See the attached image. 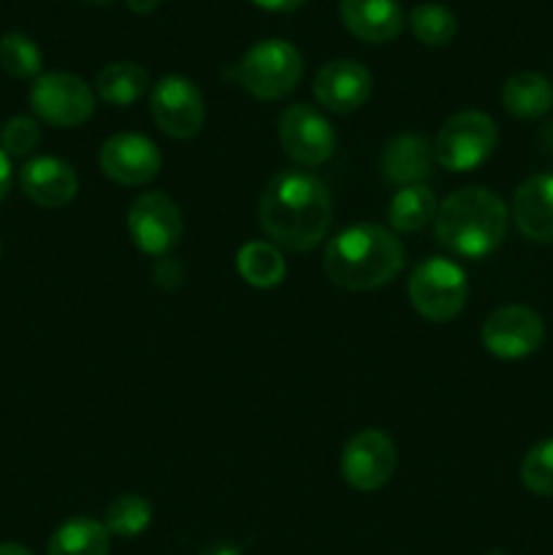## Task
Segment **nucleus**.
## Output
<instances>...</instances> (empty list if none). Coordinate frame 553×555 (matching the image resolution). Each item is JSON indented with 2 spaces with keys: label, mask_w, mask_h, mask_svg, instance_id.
Segmentation results:
<instances>
[{
  "label": "nucleus",
  "mask_w": 553,
  "mask_h": 555,
  "mask_svg": "<svg viewBox=\"0 0 553 555\" xmlns=\"http://www.w3.org/2000/svg\"><path fill=\"white\" fill-rule=\"evenodd\" d=\"M520 482L535 496L553 499V439H542L520 461Z\"/></svg>",
  "instance_id": "bb28decb"
},
{
  "label": "nucleus",
  "mask_w": 553,
  "mask_h": 555,
  "mask_svg": "<svg viewBox=\"0 0 553 555\" xmlns=\"http://www.w3.org/2000/svg\"><path fill=\"white\" fill-rule=\"evenodd\" d=\"M87 3H95V5H103V3H112V0H87Z\"/></svg>",
  "instance_id": "72a5a7b5"
},
{
  "label": "nucleus",
  "mask_w": 553,
  "mask_h": 555,
  "mask_svg": "<svg viewBox=\"0 0 553 555\" xmlns=\"http://www.w3.org/2000/svg\"><path fill=\"white\" fill-rule=\"evenodd\" d=\"M11 182H14V171H11V157L0 150V201L9 195Z\"/></svg>",
  "instance_id": "c85d7f7f"
},
{
  "label": "nucleus",
  "mask_w": 553,
  "mask_h": 555,
  "mask_svg": "<svg viewBox=\"0 0 553 555\" xmlns=\"http://www.w3.org/2000/svg\"><path fill=\"white\" fill-rule=\"evenodd\" d=\"M342 477L356 491H377L394 477L396 469V448L388 434L377 428L358 431L350 442L345 444L339 459Z\"/></svg>",
  "instance_id": "9b49d317"
},
{
  "label": "nucleus",
  "mask_w": 553,
  "mask_h": 555,
  "mask_svg": "<svg viewBox=\"0 0 553 555\" xmlns=\"http://www.w3.org/2000/svg\"><path fill=\"white\" fill-rule=\"evenodd\" d=\"M304 74V60L291 41L269 38L244 52L236 65V79L249 95L260 101H276L296 90Z\"/></svg>",
  "instance_id": "20e7f679"
},
{
  "label": "nucleus",
  "mask_w": 553,
  "mask_h": 555,
  "mask_svg": "<svg viewBox=\"0 0 553 555\" xmlns=\"http://www.w3.org/2000/svg\"><path fill=\"white\" fill-rule=\"evenodd\" d=\"M499 130L486 112H459L439 128L434 157L442 168L466 173L483 166L497 150Z\"/></svg>",
  "instance_id": "423d86ee"
},
{
  "label": "nucleus",
  "mask_w": 553,
  "mask_h": 555,
  "mask_svg": "<svg viewBox=\"0 0 553 555\" xmlns=\"http://www.w3.org/2000/svg\"><path fill=\"white\" fill-rule=\"evenodd\" d=\"M437 198H434V193L428 188H423V184L401 188L388 206L390 228L396 233L423 231L437 217Z\"/></svg>",
  "instance_id": "412c9836"
},
{
  "label": "nucleus",
  "mask_w": 553,
  "mask_h": 555,
  "mask_svg": "<svg viewBox=\"0 0 553 555\" xmlns=\"http://www.w3.org/2000/svg\"><path fill=\"white\" fill-rule=\"evenodd\" d=\"M152 524V504L146 502L139 493H125V496H117L106 507V518H103V526H106L108 534L114 537H139L141 531L150 529Z\"/></svg>",
  "instance_id": "393cba45"
},
{
  "label": "nucleus",
  "mask_w": 553,
  "mask_h": 555,
  "mask_svg": "<svg viewBox=\"0 0 553 555\" xmlns=\"http://www.w3.org/2000/svg\"><path fill=\"white\" fill-rule=\"evenodd\" d=\"M510 211L497 193L486 188H461L439 204L434 217L437 242L459 258L480 260L507 236Z\"/></svg>",
  "instance_id": "7ed1b4c3"
},
{
  "label": "nucleus",
  "mask_w": 553,
  "mask_h": 555,
  "mask_svg": "<svg viewBox=\"0 0 553 555\" xmlns=\"http://www.w3.org/2000/svg\"><path fill=\"white\" fill-rule=\"evenodd\" d=\"M150 112L157 128L171 139H190L204 128V98L184 76H163L152 87Z\"/></svg>",
  "instance_id": "f8f14e48"
},
{
  "label": "nucleus",
  "mask_w": 553,
  "mask_h": 555,
  "mask_svg": "<svg viewBox=\"0 0 553 555\" xmlns=\"http://www.w3.org/2000/svg\"><path fill=\"white\" fill-rule=\"evenodd\" d=\"M128 233L144 255L166 258L182 242V211L160 190L141 193L128 209Z\"/></svg>",
  "instance_id": "6e6552de"
},
{
  "label": "nucleus",
  "mask_w": 553,
  "mask_h": 555,
  "mask_svg": "<svg viewBox=\"0 0 553 555\" xmlns=\"http://www.w3.org/2000/svg\"><path fill=\"white\" fill-rule=\"evenodd\" d=\"M412 307L428 323H450L459 318L464 309L466 296H470V282H466L464 269L448 258H428L410 274Z\"/></svg>",
  "instance_id": "39448f33"
},
{
  "label": "nucleus",
  "mask_w": 553,
  "mask_h": 555,
  "mask_svg": "<svg viewBox=\"0 0 553 555\" xmlns=\"http://www.w3.org/2000/svg\"><path fill=\"white\" fill-rule=\"evenodd\" d=\"M312 90L323 108L350 114L361 108L372 95V74L356 60H331L314 76Z\"/></svg>",
  "instance_id": "4468645a"
},
{
  "label": "nucleus",
  "mask_w": 553,
  "mask_h": 555,
  "mask_svg": "<svg viewBox=\"0 0 553 555\" xmlns=\"http://www.w3.org/2000/svg\"><path fill=\"white\" fill-rule=\"evenodd\" d=\"M339 16L347 30L366 43H388L404 27L399 0H339Z\"/></svg>",
  "instance_id": "f3484780"
},
{
  "label": "nucleus",
  "mask_w": 553,
  "mask_h": 555,
  "mask_svg": "<svg viewBox=\"0 0 553 555\" xmlns=\"http://www.w3.org/2000/svg\"><path fill=\"white\" fill-rule=\"evenodd\" d=\"M0 555H33V553L27 551V547L16 545V542H3V545H0Z\"/></svg>",
  "instance_id": "2f4dec72"
},
{
  "label": "nucleus",
  "mask_w": 553,
  "mask_h": 555,
  "mask_svg": "<svg viewBox=\"0 0 553 555\" xmlns=\"http://www.w3.org/2000/svg\"><path fill=\"white\" fill-rule=\"evenodd\" d=\"M0 255H3V244H0Z\"/></svg>",
  "instance_id": "c9c22d12"
},
{
  "label": "nucleus",
  "mask_w": 553,
  "mask_h": 555,
  "mask_svg": "<svg viewBox=\"0 0 553 555\" xmlns=\"http://www.w3.org/2000/svg\"><path fill=\"white\" fill-rule=\"evenodd\" d=\"M280 133L282 150L298 166L314 168L329 160L336 150V133L329 119L309 103H293L280 114Z\"/></svg>",
  "instance_id": "9d476101"
},
{
  "label": "nucleus",
  "mask_w": 553,
  "mask_h": 555,
  "mask_svg": "<svg viewBox=\"0 0 553 555\" xmlns=\"http://www.w3.org/2000/svg\"><path fill=\"white\" fill-rule=\"evenodd\" d=\"M108 531L95 518H70L49 540V555H108Z\"/></svg>",
  "instance_id": "aec40b11"
},
{
  "label": "nucleus",
  "mask_w": 553,
  "mask_h": 555,
  "mask_svg": "<svg viewBox=\"0 0 553 555\" xmlns=\"http://www.w3.org/2000/svg\"><path fill=\"white\" fill-rule=\"evenodd\" d=\"M98 166L112 182L139 188L157 177L163 157L155 141H150L146 135L117 133L103 141L101 152H98Z\"/></svg>",
  "instance_id": "ddd939ff"
},
{
  "label": "nucleus",
  "mask_w": 553,
  "mask_h": 555,
  "mask_svg": "<svg viewBox=\"0 0 553 555\" xmlns=\"http://www.w3.org/2000/svg\"><path fill=\"white\" fill-rule=\"evenodd\" d=\"M434 160H437L434 146L423 135L404 133L385 144L383 155H380V173L385 182L410 188V184H421L432 177Z\"/></svg>",
  "instance_id": "a211bd4d"
},
{
  "label": "nucleus",
  "mask_w": 553,
  "mask_h": 555,
  "mask_svg": "<svg viewBox=\"0 0 553 555\" xmlns=\"http://www.w3.org/2000/svg\"><path fill=\"white\" fill-rule=\"evenodd\" d=\"M545 339V323L524 304H507L491 312L483 323V347L502 361H520L540 350Z\"/></svg>",
  "instance_id": "1a4fd4ad"
},
{
  "label": "nucleus",
  "mask_w": 553,
  "mask_h": 555,
  "mask_svg": "<svg viewBox=\"0 0 553 555\" xmlns=\"http://www.w3.org/2000/svg\"><path fill=\"white\" fill-rule=\"evenodd\" d=\"M513 220L531 242H553V173H535L515 190Z\"/></svg>",
  "instance_id": "dca6fc26"
},
{
  "label": "nucleus",
  "mask_w": 553,
  "mask_h": 555,
  "mask_svg": "<svg viewBox=\"0 0 553 555\" xmlns=\"http://www.w3.org/2000/svg\"><path fill=\"white\" fill-rule=\"evenodd\" d=\"M41 144V128L33 117H11L0 128V150L9 157H25Z\"/></svg>",
  "instance_id": "cd10ccee"
},
{
  "label": "nucleus",
  "mask_w": 553,
  "mask_h": 555,
  "mask_svg": "<svg viewBox=\"0 0 553 555\" xmlns=\"http://www.w3.org/2000/svg\"><path fill=\"white\" fill-rule=\"evenodd\" d=\"M204 555H242V551L233 545H211Z\"/></svg>",
  "instance_id": "473e14b6"
},
{
  "label": "nucleus",
  "mask_w": 553,
  "mask_h": 555,
  "mask_svg": "<svg viewBox=\"0 0 553 555\" xmlns=\"http://www.w3.org/2000/svg\"><path fill=\"white\" fill-rule=\"evenodd\" d=\"M41 49L25 33H5L0 38V68L14 79H38L41 74Z\"/></svg>",
  "instance_id": "a878e982"
},
{
  "label": "nucleus",
  "mask_w": 553,
  "mask_h": 555,
  "mask_svg": "<svg viewBox=\"0 0 553 555\" xmlns=\"http://www.w3.org/2000/svg\"><path fill=\"white\" fill-rule=\"evenodd\" d=\"M30 106L47 125L76 128L95 112V92L85 79L65 70L41 74L30 87Z\"/></svg>",
  "instance_id": "0eeeda50"
},
{
  "label": "nucleus",
  "mask_w": 553,
  "mask_h": 555,
  "mask_svg": "<svg viewBox=\"0 0 553 555\" xmlns=\"http://www.w3.org/2000/svg\"><path fill=\"white\" fill-rule=\"evenodd\" d=\"M253 3L266 11H293L298 9V5L307 3V0H253Z\"/></svg>",
  "instance_id": "c756f323"
},
{
  "label": "nucleus",
  "mask_w": 553,
  "mask_h": 555,
  "mask_svg": "<svg viewBox=\"0 0 553 555\" xmlns=\"http://www.w3.org/2000/svg\"><path fill=\"white\" fill-rule=\"evenodd\" d=\"M236 269L253 287H276L285 280V258L269 242H249L239 249Z\"/></svg>",
  "instance_id": "5701e85b"
},
{
  "label": "nucleus",
  "mask_w": 553,
  "mask_h": 555,
  "mask_svg": "<svg viewBox=\"0 0 553 555\" xmlns=\"http://www.w3.org/2000/svg\"><path fill=\"white\" fill-rule=\"evenodd\" d=\"M502 103L513 117L540 119L553 106V85L537 70H520L504 81Z\"/></svg>",
  "instance_id": "6ab92c4d"
},
{
  "label": "nucleus",
  "mask_w": 553,
  "mask_h": 555,
  "mask_svg": "<svg viewBox=\"0 0 553 555\" xmlns=\"http://www.w3.org/2000/svg\"><path fill=\"white\" fill-rule=\"evenodd\" d=\"M20 188L33 204L43 209L68 206L79 193V177L60 157H33L20 171Z\"/></svg>",
  "instance_id": "2eb2a0df"
},
{
  "label": "nucleus",
  "mask_w": 553,
  "mask_h": 555,
  "mask_svg": "<svg viewBox=\"0 0 553 555\" xmlns=\"http://www.w3.org/2000/svg\"><path fill=\"white\" fill-rule=\"evenodd\" d=\"M125 3H128L130 11H136V14H150V11H155L163 0H125Z\"/></svg>",
  "instance_id": "7c9ffc66"
},
{
  "label": "nucleus",
  "mask_w": 553,
  "mask_h": 555,
  "mask_svg": "<svg viewBox=\"0 0 553 555\" xmlns=\"http://www.w3.org/2000/svg\"><path fill=\"white\" fill-rule=\"evenodd\" d=\"M258 217L276 247L309 253L323 242L334 220L331 193L314 173L298 168L280 171L260 195Z\"/></svg>",
  "instance_id": "f257e3e1"
},
{
  "label": "nucleus",
  "mask_w": 553,
  "mask_h": 555,
  "mask_svg": "<svg viewBox=\"0 0 553 555\" xmlns=\"http://www.w3.org/2000/svg\"><path fill=\"white\" fill-rule=\"evenodd\" d=\"M146 87H150V74L139 63H130V60L106 65L95 81L98 95L112 103V106H130V103L144 95Z\"/></svg>",
  "instance_id": "4be33fe9"
},
{
  "label": "nucleus",
  "mask_w": 553,
  "mask_h": 555,
  "mask_svg": "<svg viewBox=\"0 0 553 555\" xmlns=\"http://www.w3.org/2000/svg\"><path fill=\"white\" fill-rule=\"evenodd\" d=\"M404 266V247L394 231L374 222L345 228L323 253V269L345 291H377L396 280Z\"/></svg>",
  "instance_id": "f03ea898"
},
{
  "label": "nucleus",
  "mask_w": 553,
  "mask_h": 555,
  "mask_svg": "<svg viewBox=\"0 0 553 555\" xmlns=\"http://www.w3.org/2000/svg\"><path fill=\"white\" fill-rule=\"evenodd\" d=\"M410 27L415 38L426 47H448L459 33V20L442 3H421L412 9Z\"/></svg>",
  "instance_id": "b1692460"
},
{
  "label": "nucleus",
  "mask_w": 553,
  "mask_h": 555,
  "mask_svg": "<svg viewBox=\"0 0 553 555\" xmlns=\"http://www.w3.org/2000/svg\"><path fill=\"white\" fill-rule=\"evenodd\" d=\"M488 555H504L502 551H493V553H488Z\"/></svg>",
  "instance_id": "f704fd0d"
}]
</instances>
